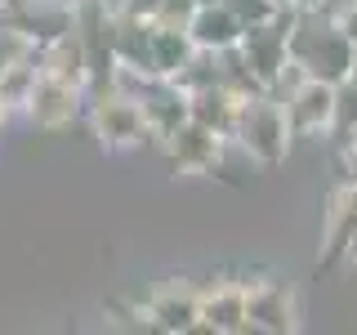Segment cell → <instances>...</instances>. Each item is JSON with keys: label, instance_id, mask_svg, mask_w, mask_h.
<instances>
[{"label": "cell", "instance_id": "6da1fadb", "mask_svg": "<svg viewBox=\"0 0 357 335\" xmlns=\"http://www.w3.org/2000/svg\"><path fill=\"white\" fill-rule=\"evenodd\" d=\"M237 148L250 156L255 165H282L286 152H290V126H286V112H282V98L273 94H259V98H245L237 107V130H232Z\"/></svg>", "mask_w": 357, "mask_h": 335}, {"label": "cell", "instance_id": "7a4b0ae2", "mask_svg": "<svg viewBox=\"0 0 357 335\" xmlns=\"http://www.w3.org/2000/svg\"><path fill=\"white\" fill-rule=\"evenodd\" d=\"M85 121L94 130V139L103 143L107 152H130L148 139V126H143V107L139 98L116 89V94H103V98H89L85 103Z\"/></svg>", "mask_w": 357, "mask_h": 335}, {"label": "cell", "instance_id": "3957f363", "mask_svg": "<svg viewBox=\"0 0 357 335\" xmlns=\"http://www.w3.org/2000/svg\"><path fill=\"white\" fill-rule=\"evenodd\" d=\"M81 112H85V85L54 81V76L36 72V85H31L27 103H22V117H27L31 126L45 130V134H59L67 126H76Z\"/></svg>", "mask_w": 357, "mask_h": 335}, {"label": "cell", "instance_id": "277c9868", "mask_svg": "<svg viewBox=\"0 0 357 335\" xmlns=\"http://www.w3.org/2000/svg\"><path fill=\"white\" fill-rule=\"evenodd\" d=\"M223 143H228L223 134L197 126V121H183L161 148H165V165H170V174L188 179V174H215L223 165Z\"/></svg>", "mask_w": 357, "mask_h": 335}, {"label": "cell", "instance_id": "5b68a950", "mask_svg": "<svg viewBox=\"0 0 357 335\" xmlns=\"http://www.w3.org/2000/svg\"><path fill=\"white\" fill-rule=\"evenodd\" d=\"M282 112L286 126L295 139H317V134H331L335 121V85L317 81V76H304L290 94H282Z\"/></svg>", "mask_w": 357, "mask_h": 335}, {"label": "cell", "instance_id": "8992f818", "mask_svg": "<svg viewBox=\"0 0 357 335\" xmlns=\"http://www.w3.org/2000/svg\"><path fill=\"white\" fill-rule=\"evenodd\" d=\"M197 318H201V286H188V282H165L139 304L143 327L170 331V335H178V331L188 335L197 327Z\"/></svg>", "mask_w": 357, "mask_h": 335}, {"label": "cell", "instance_id": "52a82bcc", "mask_svg": "<svg viewBox=\"0 0 357 335\" xmlns=\"http://www.w3.org/2000/svg\"><path fill=\"white\" fill-rule=\"evenodd\" d=\"M304 72L326 85H344L357 72V40H349V31L335 18H321L317 36H312L308 54H304Z\"/></svg>", "mask_w": 357, "mask_h": 335}, {"label": "cell", "instance_id": "ba28073f", "mask_svg": "<svg viewBox=\"0 0 357 335\" xmlns=\"http://www.w3.org/2000/svg\"><path fill=\"white\" fill-rule=\"evenodd\" d=\"M245 322L250 331H268V335H282L299 327V304L295 295L282 282H245Z\"/></svg>", "mask_w": 357, "mask_h": 335}, {"label": "cell", "instance_id": "9c48e42d", "mask_svg": "<svg viewBox=\"0 0 357 335\" xmlns=\"http://www.w3.org/2000/svg\"><path fill=\"white\" fill-rule=\"evenodd\" d=\"M134 98H139V107H143L148 139H156V143H165L178 126H183V121H192V117H188V94H183L174 81H165V76L143 81V89H139Z\"/></svg>", "mask_w": 357, "mask_h": 335}, {"label": "cell", "instance_id": "30bf717a", "mask_svg": "<svg viewBox=\"0 0 357 335\" xmlns=\"http://www.w3.org/2000/svg\"><path fill=\"white\" fill-rule=\"evenodd\" d=\"M237 50L245 54V63H250V72L259 76V81L268 85V94H273V85H277V76L286 72V36L273 27V22H250V27L241 31V40H237Z\"/></svg>", "mask_w": 357, "mask_h": 335}, {"label": "cell", "instance_id": "8fae6325", "mask_svg": "<svg viewBox=\"0 0 357 335\" xmlns=\"http://www.w3.org/2000/svg\"><path fill=\"white\" fill-rule=\"evenodd\" d=\"M201 322L215 335H245V282H215L201 286Z\"/></svg>", "mask_w": 357, "mask_h": 335}, {"label": "cell", "instance_id": "7c38bea8", "mask_svg": "<svg viewBox=\"0 0 357 335\" xmlns=\"http://www.w3.org/2000/svg\"><path fill=\"white\" fill-rule=\"evenodd\" d=\"M357 228V179H344L326 197V228H321V264H335L349 251V237Z\"/></svg>", "mask_w": 357, "mask_h": 335}, {"label": "cell", "instance_id": "4fadbf2b", "mask_svg": "<svg viewBox=\"0 0 357 335\" xmlns=\"http://www.w3.org/2000/svg\"><path fill=\"white\" fill-rule=\"evenodd\" d=\"M112 50H116L121 67H130V72H139V76H156V67H152V18L116 14Z\"/></svg>", "mask_w": 357, "mask_h": 335}, {"label": "cell", "instance_id": "5bb4252c", "mask_svg": "<svg viewBox=\"0 0 357 335\" xmlns=\"http://www.w3.org/2000/svg\"><path fill=\"white\" fill-rule=\"evenodd\" d=\"M241 31H245V22L232 14L228 5H197V14H192V22H188V36H192V45L197 50H232V45L241 40Z\"/></svg>", "mask_w": 357, "mask_h": 335}, {"label": "cell", "instance_id": "9a60e30c", "mask_svg": "<svg viewBox=\"0 0 357 335\" xmlns=\"http://www.w3.org/2000/svg\"><path fill=\"white\" fill-rule=\"evenodd\" d=\"M237 107H241V98H232L223 85H210V89L188 94V117H192L197 126L223 134V139H232V130H237Z\"/></svg>", "mask_w": 357, "mask_h": 335}, {"label": "cell", "instance_id": "2e32d148", "mask_svg": "<svg viewBox=\"0 0 357 335\" xmlns=\"http://www.w3.org/2000/svg\"><path fill=\"white\" fill-rule=\"evenodd\" d=\"M192 54H197V45L188 36V27H156L152 22V67H156V76H174Z\"/></svg>", "mask_w": 357, "mask_h": 335}, {"label": "cell", "instance_id": "e0dca14e", "mask_svg": "<svg viewBox=\"0 0 357 335\" xmlns=\"http://www.w3.org/2000/svg\"><path fill=\"white\" fill-rule=\"evenodd\" d=\"M165 81H174L183 94H197V89L219 85V54H215V50H197L192 59L178 67L174 76H165Z\"/></svg>", "mask_w": 357, "mask_h": 335}, {"label": "cell", "instance_id": "ac0fdd59", "mask_svg": "<svg viewBox=\"0 0 357 335\" xmlns=\"http://www.w3.org/2000/svg\"><path fill=\"white\" fill-rule=\"evenodd\" d=\"M36 59H22L14 67H5L0 72V98H5L14 112H22V103H27V94H31V85H36Z\"/></svg>", "mask_w": 357, "mask_h": 335}, {"label": "cell", "instance_id": "d6986e66", "mask_svg": "<svg viewBox=\"0 0 357 335\" xmlns=\"http://www.w3.org/2000/svg\"><path fill=\"white\" fill-rule=\"evenodd\" d=\"M353 126H357V76H349L344 85H335V121H331L335 143L349 139Z\"/></svg>", "mask_w": 357, "mask_h": 335}, {"label": "cell", "instance_id": "ffe728a7", "mask_svg": "<svg viewBox=\"0 0 357 335\" xmlns=\"http://www.w3.org/2000/svg\"><path fill=\"white\" fill-rule=\"evenodd\" d=\"M192 14H197V0H161L152 9V22L156 27H188Z\"/></svg>", "mask_w": 357, "mask_h": 335}, {"label": "cell", "instance_id": "44dd1931", "mask_svg": "<svg viewBox=\"0 0 357 335\" xmlns=\"http://www.w3.org/2000/svg\"><path fill=\"white\" fill-rule=\"evenodd\" d=\"M335 22H340V27L349 31V40H357V0H353L349 9H340V18H335Z\"/></svg>", "mask_w": 357, "mask_h": 335}, {"label": "cell", "instance_id": "7402d4cb", "mask_svg": "<svg viewBox=\"0 0 357 335\" xmlns=\"http://www.w3.org/2000/svg\"><path fill=\"white\" fill-rule=\"evenodd\" d=\"M161 5V0H130L126 5V14H139V18H152V9Z\"/></svg>", "mask_w": 357, "mask_h": 335}, {"label": "cell", "instance_id": "603a6c76", "mask_svg": "<svg viewBox=\"0 0 357 335\" xmlns=\"http://www.w3.org/2000/svg\"><path fill=\"white\" fill-rule=\"evenodd\" d=\"M344 260L357 264V228H353V237H349V251H344Z\"/></svg>", "mask_w": 357, "mask_h": 335}, {"label": "cell", "instance_id": "cb8c5ba5", "mask_svg": "<svg viewBox=\"0 0 357 335\" xmlns=\"http://www.w3.org/2000/svg\"><path fill=\"white\" fill-rule=\"evenodd\" d=\"M126 5L130 0H103V9H112V14H126Z\"/></svg>", "mask_w": 357, "mask_h": 335}, {"label": "cell", "instance_id": "d4e9b609", "mask_svg": "<svg viewBox=\"0 0 357 335\" xmlns=\"http://www.w3.org/2000/svg\"><path fill=\"white\" fill-rule=\"evenodd\" d=\"M9 112H14V107H9V103H5V98H0V130H5V121H9Z\"/></svg>", "mask_w": 357, "mask_h": 335}, {"label": "cell", "instance_id": "484cf974", "mask_svg": "<svg viewBox=\"0 0 357 335\" xmlns=\"http://www.w3.org/2000/svg\"><path fill=\"white\" fill-rule=\"evenodd\" d=\"M295 5H299V9H317L321 0H295Z\"/></svg>", "mask_w": 357, "mask_h": 335}, {"label": "cell", "instance_id": "4316f807", "mask_svg": "<svg viewBox=\"0 0 357 335\" xmlns=\"http://www.w3.org/2000/svg\"><path fill=\"white\" fill-rule=\"evenodd\" d=\"M268 5H295V0H268Z\"/></svg>", "mask_w": 357, "mask_h": 335}, {"label": "cell", "instance_id": "83f0119b", "mask_svg": "<svg viewBox=\"0 0 357 335\" xmlns=\"http://www.w3.org/2000/svg\"><path fill=\"white\" fill-rule=\"evenodd\" d=\"M0 9H14V0H0Z\"/></svg>", "mask_w": 357, "mask_h": 335}, {"label": "cell", "instance_id": "f1b7e54d", "mask_svg": "<svg viewBox=\"0 0 357 335\" xmlns=\"http://www.w3.org/2000/svg\"><path fill=\"white\" fill-rule=\"evenodd\" d=\"M197 5H219V0H197Z\"/></svg>", "mask_w": 357, "mask_h": 335}]
</instances>
